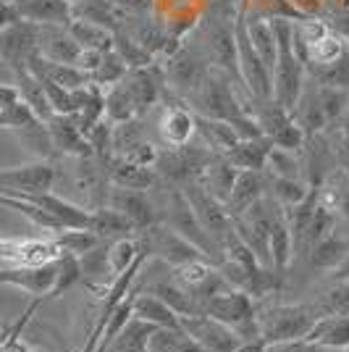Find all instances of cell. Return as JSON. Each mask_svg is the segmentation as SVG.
<instances>
[{
	"label": "cell",
	"instance_id": "681fc988",
	"mask_svg": "<svg viewBox=\"0 0 349 352\" xmlns=\"http://www.w3.org/2000/svg\"><path fill=\"white\" fill-rule=\"evenodd\" d=\"M307 339H291V342H276V344H268L265 352H305Z\"/></svg>",
	"mask_w": 349,
	"mask_h": 352
},
{
	"label": "cell",
	"instance_id": "ac0fdd59",
	"mask_svg": "<svg viewBox=\"0 0 349 352\" xmlns=\"http://www.w3.org/2000/svg\"><path fill=\"white\" fill-rule=\"evenodd\" d=\"M268 184H271V182L265 179V171H239V179H236V184H234L232 197H229V203H226L232 219L247 213L255 203H260L262 197H265V187H268Z\"/></svg>",
	"mask_w": 349,
	"mask_h": 352
},
{
	"label": "cell",
	"instance_id": "6da1fadb",
	"mask_svg": "<svg viewBox=\"0 0 349 352\" xmlns=\"http://www.w3.org/2000/svg\"><path fill=\"white\" fill-rule=\"evenodd\" d=\"M320 313L315 305H291V302H258V329L265 344L305 339L315 326Z\"/></svg>",
	"mask_w": 349,
	"mask_h": 352
},
{
	"label": "cell",
	"instance_id": "816d5d0a",
	"mask_svg": "<svg viewBox=\"0 0 349 352\" xmlns=\"http://www.w3.org/2000/svg\"><path fill=\"white\" fill-rule=\"evenodd\" d=\"M305 352H344V350H336V347H326V344H318V342H307Z\"/></svg>",
	"mask_w": 349,
	"mask_h": 352
},
{
	"label": "cell",
	"instance_id": "db71d44e",
	"mask_svg": "<svg viewBox=\"0 0 349 352\" xmlns=\"http://www.w3.org/2000/svg\"><path fill=\"white\" fill-rule=\"evenodd\" d=\"M341 168H344V171L349 174V147L344 150V153H341Z\"/></svg>",
	"mask_w": 349,
	"mask_h": 352
},
{
	"label": "cell",
	"instance_id": "30bf717a",
	"mask_svg": "<svg viewBox=\"0 0 349 352\" xmlns=\"http://www.w3.org/2000/svg\"><path fill=\"white\" fill-rule=\"evenodd\" d=\"M58 279V263L50 265H8L0 271V281L8 287H19L27 294L47 300Z\"/></svg>",
	"mask_w": 349,
	"mask_h": 352
},
{
	"label": "cell",
	"instance_id": "60d3db41",
	"mask_svg": "<svg viewBox=\"0 0 349 352\" xmlns=\"http://www.w3.org/2000/svg\"><path fill=\"white\" fill-rule=\"evenodd\" d=\"M53 239L58 242L66 255H76V258H82V255H87L89 250L102 245L100 236L95 232H89V229H66V232L53 234Z\"/></svg>",
	"mask_w": 349,
	"mask_h": 352
},
{
	"label": "cell",
	"instance_id": "ee69618b",
	"mask_svg": "<svg viewBox=\"0 0 349 352\" xmlns=\"http://www.w3.org/2000/svg\"><path fill=\"white\" fill-rule=\"evenodd\" d=\"M79 281H85V271H82V261L76 258V255H63L58 261V279H56V287H53V292L47 300H56L60 294L66 292V289H71L74 284H79Z\"/></svg>",
	"mask_w": 349,
	"mask_h": 352
},
{
	"label": "cell",
	"instance_id": "5bb4252c",
	"mask_svg": "<svg viewBox=\"0 0 349 352\" xmlns=\"http://www.w3.org/2000/svg\"><path fill=\"white\" fill-rule=\"evenodd\" d=\"M19 16L37 27H69L74 21V6L69 0H11Z\"/></svg>",
	"mask_w": 349,
	"mask_h": 352
},
{
	"label": "cell",
	"instance_id": "74e56055",
	"mask_svg": "<svg viewBox=\"0 0 349 352\" xmlns=\"http://www.w3.org/2000/svg\"><path fill=\"white\" fill-rule=\"evenodd\" d=\"M218 265L210 263L207 258H194L190 263H181L174 268V281L176 284H181L184 289H190L192 294L197 292L200 287H203L205 281L213 276V271H216Z\"/></svg>",
	"mask_w": 349,
	"mask_h": 352
},
{
	"label": "cell",
	"instance_id": "8992f818",
	"mask_svg": "<svg viewBox=\"0 0 349 352\" xmlns=\"http://www.w3.org/2000/svg\"><path fill=\"white\" fill-rule=\"evenodd\" d=\"M66 252L56 239H37V236H3L0 239V258L11 265H50L58 263Z\"/></svg>",
	"mask_w": 349,
	"mask_h": 352
},
{
	"label": "cell",
	"instance_id": "836d02e7",
	"mask_svg": "<svg viewBox=\"0 0 349 352\" xmlns=\"http://www.w3.org/2000/svg\"><path fill=\"white\" fill-rule=\"evenodd\" d=\"M294 116H297V121L302 124V129L307 132V137H315V134L326 132V129L331 126V124H328V116H326V111H323V103H320L318 89H315V92H302Z\"/></svg>",
	"mask_w": 349,
	"mask_h": 352
},
{
	"label": "cell",
	"instance_id": "8d00e7d4",
	"mask_svg": "<svg viewBox=\"0 0 349 352\" xmlns=\"http://www.w3.org/2000/svg\"><path fill=\"white\" fill-rule=\"evenodd\" d=\"M150 292L158 294L160 300H163L166 305H171L181 318H184V316H194V313H200V302H197V297H194L190 289H184L181 284H176V281H158V284H153V287H150Z\"/></svg>",
	"mask_w": 349,
	"mask_h": 352
},
{
	"label": "cell",
	"instance_id": "7a4b0ae2",
	"mask_svg": "<svg viewBox=\"0 0 349 352\" xmlns=\"http://www.w3.org/2000/svg\"><path fill=\"white\" fill-rule=\"evenodd\" d=\"M166 223L176 229L179 234L184 236V239H190L194 248H200L205 252V258L210 261V263L221 265L223 263V252H221V245L213 239V234L205 229L200 219H197V213L192 210L190 200H187V195L184 190H174L171 192V200H168V208H166Z\"/></svg>",
	"mask_w": 349,
	"mask_h": 352
},
{
	"label": "cell",
	"instance_id": "277c9868",
	"mask_svg": "<svg viewBox=\"0 0 349 352\" xmlns=\"http://www.w3.org/2000/svg\"><path fill=\"white\" fill-rule=\"evenodd\" d=\"M56 166L50 161H34L24 166H11L0 171V187L3 195H16V197H37L45 192H53L56 184Z\"/></svg>",
	"mask_w": 349,
	"mask_h": 352
},
{
	"label": "cell",
	"instance_id": "5b68a950",
	"mask_svg": "<svg viewBox=\"0 0 349 352\" xmlns=\"http://www.w3.org/2000/svg\"><path fill=\"white\" fill-rule=\"evenodd\" d=\"M160 69H163V76H166V85L174 92H179L181 98H190L192 92L203 85V79L210 72L207 60L192 45H181L174 56L166 58V63Z\"/></svg>",
	"mask_w": 349,
	"mask_h": 352
},
{
	"label": "cell",
	"instance_id": "4fadbf2b",
	"mask_svg": "<svg viewBox=\"0 0 349 352\" xmlns=\"http://www.w3.org/2000/svg\"><path fill=\"white\" fill-rule=\"evenodd\" d=\"M45 124H47V132L53 137L56 153H60V155H74V158L95 155L87 134L82 132L76 116H60V113H56V116L50 118V121H45Z\"/></svg>",
	"mask_w": 349,
	"mask_h": 352
},
{
	"label": "cell",
	"instance_id": "44dd1931",
	"mask_svg": "<svg viewBox=\"0 0 349 352\" xmlns=\"http://www.w3.org/2000/svg\"><path fill=\"white\" fill-rule=\"evenodd\" d=\"M34 203H40L45 210H50L63 229H89L92 223V210L85 206H76L71 200H63L53 192H45V195H37V197H30Z\"/></svg>",
	"mask_w": 349,
	"mask_h": 352
},
{
	"label": "cell",
	"instance_id": "e575fe53",
	"mask_svg": "<svg viewBox=\"0 0 349 352\" xmlns=\"http://www.w3.org/2000/svg\"><path fill=\"white\" fill-rule=\"evenodd\" d=\"M69 30H71V34L76 37V43L82 45L85 50H100V53H111V50H113L116 32L105 30L100 24L74 19L71 24H69Z\"/></svg>",
	"mask_w": 349,
	"mask_h": 352
},
{
	"label": "cell",
	"instance_id": "83f0119b",
	"mask_svg": "<svg viewBox=\"0 0 349 352\" xmlns=\"http://www.w3.org/2000/svg\"><path fill=\"white\" fill-rule=\"evenodd\" d=\"M307 342H318L336 350H349V316H320L310 329Z\"/></svg>",
	"mask_w": 349,
	"mask_h": 352
},
{
	"label": "cell",
	"instance_id": "cb8c5ba5",
	"mask_svg": "<svg viewBox=\"0 0 349 352\" xmlns=\"http://www.w3.org/2000/svg\"><path fill=\"white\" fill-rule=\"evenodd\" d=\"M160 179V174L150 166H139V163H131L126 158L116 155L111 161V182L116 187H126V190H150L155 182Z\"/></svg>",
	"mask_w": 349,
	"mask_h": 352
},
{
	"label": "cell",
	"instance_id": "c3c4849f",
	"mask_svg": "<svg viewBox=\"0 0 349 352\" xmlns=\"http://www.w3.org/2000/svg\"><path fill=\"white\" fill-rule=\"evenodd\" d=\"M102 58H105V53H100V50H82V56H79V60H76V66L85 69V72L92 76V72L100 66Z\"/></svg>",
	"mask_w": 349,
	"mask_h": 352
},
{
	"label": "cell",
	"instance_id": "d590c367",
	"mask_svg": "<svg viewBox=\"0 0 349 352\" xmlns=\"http://www.w3.org/2000/svg\"><path fill=\"white\" fill-rule=\"evenodd\" d=\"M105 116L111 118L116 126L139 118V108L134 103L129 89L124 87V82H118V85L105 89Z\"/></svg>",
	"mask_w": 349,
	"mask_h": 352
},
{
	"label": "cell",
	"instance_id": "bcb514c9",
	"mask_svg": "<svg viewBox=\"0 0 349 352\" xmlns=\"http://www.w3.org/2000/svg\"><path fill=\"white\" fill-rule=\"evenodd\" d=\"M121 158H126V161H131V163H139V166L155 168L160 158V150L153 145V142H147V140H137L134 145H129L121 153Z\"/></svg>",
	"mask_w": 349,
	"mask_h": 352
},
{
	"label": "cell",
	"instance_id": "4dcf8cb0",
	"mask_svg": "<svg viewBox=\"0 0 349 352\" xmlns=\"http://www.w3.org/2000/svg\"><path fill=\"white\" fill-rule=\"evenodd\" d=\"M349 255V242L344 236H336L334 232L323 236L315 248L310 250V265L318 271H331L334 274L339 265L347 261Z\"/></svg>",
	"mask_w": 349,
	"mask_h": 352
},
{
	"label": "cell",
	"instance_id": "1f68e13d",
	"mask_svg": "<svg viewBox=\"0 0 349 352\" xmlns=\"http://www.w3.org/2000/svg\"><path fill=\"white\" fill-rule=\"evenodd\" d=\"M344 56H347V43L331 30L326 37H320L318 43H313L307 47V72L334 66V63H339Z\"/></svg>",
	"mask_w": 349,
	"mask_h": 352
},
{
	"label": "cell",
	"instance_id": "f5cc1de1",
	"mask_svg": "<svg viewBox=\"0 0 349 352\" xmlns=\"http://www.w3.org/2000/svg\"><path fill=\"white\" fill-rule=\"evenodd\" d=\"M334 279H349V255H347V261L334 271Z\"/></svg>",
	"mask_w": 349,
	"mask_h": 352
},
{
	"label": "cell",
	"instance_id": "4316f807",
	"mask_svg": "<svg viewBox=\"0 0 349 352\" xmlns=\"http://www.w3.org/2000/svg\"><path fill=\"white\" fill-rule=\"evenodd\" d=\"M14 74H16V87H19V92H21V98L34 108V113L43 118V121H50V118L56 116V111H53V105H50V100H47V92H45L43 79L32 72L30 66L16 69Z\"/></svg>",
	"mask_w": 349,
	"mask_h": 352
},
{
	"label": "cell",
	"instance_id": "52a82bcc",
	"mask_svg": "<svg viewBox=\"0 0 349 352\" xmlns=\"http://www.w3.org/2000/svg\"><path fill=\"white\" fill-rule=\"evenodd\" d=\"M40 53V27L32 21H16L8 27H0V56L8 63V69H24Z\"/></svg>",
	"mask_w": 349,
	"mask_h": 352
},
{
	"label": "cell",
	"instance_id": "e0dca14e",
	"mask_svg": "<svg viewBox=\"0 0 349 352\" xmlns=\"http://www.w3.org/2000/svg\"><path fill=\"white\" fill-rule=\"evenodd\" d=\"M82 45L76 43L69 27H40V53L56 63H74L82 56Z\"/></svg>",
	"mask_w": 349,
	"mask_h": 352
},
{
	"label": "cell",
	"instance_id": "11a10c76",
	"mask_svg": "<svg viewBox=\"0 0 349 352\" xmlns=\"http://www.w3.org/2000/svg\"><path fill=\"white\" fill-rule=\"evenodd\" d=\"M3 3H5V0H3Z\"/></svg>",
	"mask_w": 349,
	"mask_h": 352
},
{
	"label": "cell",
	"instance_id": "8fae6325",
	"mask_svg": "<svg viewBox=\"0 0 349 352\" xmlns=\"http://www.w3.org/2000/svg\"><path fill=\"white\" fill-rule=\"evenodd\" d=\"M108 206L121 210L126 219L134 223L137 234H142L145 229L160 223L158 210H155V203L147 197L145 190H126V187H111V195H108Z\"/></svg>",
	"mask_w": 349,
	"mask_h": 352
},
{
	"label": "cell",
	"instance_id": "d6a6232c",
	"mask_svg": "<svg viewBox=\"0 0 349 352\" xmlns=\"http://www.w3.org/2000/svg\"><path fill=\"white\" fill-rule=\"evenodd\" d=\"M145 252L142 242L134 236H121L108 242V268H111V281L118 279L124 271H129L131 265L139 261V255Z\"/></svg>",
	"mask_w": 349,
	"mask_h": 352
},
{
	"label": "cell",
	"instance_id": "484cf974",
	"mask_svg": "<svg viewBox=\"0 0 349 352\" xmlns=\"http://www.w3.org/2000/svg\"><path fill=\"white\" fill-rule=\"evenodd\" d=\"M247 32L252 45H255V50L260 53V58L265 60V66L273 74L278 60V37H276V30H273V21H268V19L247 11Z\"/></svg>",
	"mask_w": 349,
	"mask_h": 352
},
{
	"label": "cell",
	"instance_id": "f546056e",
	"mask_svg": "<svg viewBox=\"0 0 349 352\" xmlns=\"http://www.w3.org/2000/svg\"><path fill=\"white\" fill-rule=\"evenodd\" d=\"M155 329L158 326H153V323H147L134 316L126 323V329L100 352H150V337L155 334Z\"/></svg>",
	"mask_w": 349,
	"mask_h": 352
},
{
	"label": "cell",
	"instance_id": "f35d334b",
	"mask_svg": "<svg viewBox=\"0 0 349 352\" xmlns=\"http://www.w3.org/2000/svg\"><path fill=\"white\" fill-rule=\"evenodd\" d=\"M271 182V192H273V200L278 206L291 208V206H300L302 200H307V195L313 192V187L300 179H284V176H268Z\"/></svg>",
	"mask_w": 349,
	"mask_h": 352
},
{
	"label": "cell",
	"instance_id": "3957f363",
	"mask_svg": "<svg viewBox=\"0 0 349 352\" xmlns=\"http://www.w3.org/2000/svg\"><path fill=\"white\" fill-rule=\"evenodd\" d=\"M139 242L150 258H158L163 263H168L171 268L181 263H190L194 258H205V252L200 248H194L190 239L179 234L176 229H171L166 221H160L155 226L145 229L139 234Z\"/></svg>",
	"mask_w": 349,
	"mask_h": 352
},
{
	"label": "cell",
	"instance_id": "2e32d148",
	"mask_svg": "<svg viewBox=\"0 0 349 352\" xmlns=\"http://www.w3.org/2000/svg\"><path fill=\"white\" fill-rule=\"evenodd\" d=\"M160 140L168 147H184L197 134V113L184 105H168L158 124Z\"/></svg>",
	"mask_w": 349,
	"mask_h": 352
},
{
	"label": "cell",
	"instance_id": "b9f144b4",
	"mask_svg": "<svg viewBox=\"0 0 349 352\" xmlns=\"http://www.w3.org/2000/svg\"><path fill=\"white\" fill-rule=\"evenodd\" d=\"M113 50H116L121 58L126 60V66H129V69H139V66H150V63H153V56H150L145 47L131 37L129 30H124V27L116 32Z\"/></svg>",
	"mask_w": 349,
	"mask_h": 352
},
{
	"label": "cell",
	"instance_id": "9f6ffc18",
	"mask_svg": "<svg viewBox=\"0 0 349 352\" xmlns=\"http://www.w3.org/2000/svg\"><path fill=\"white\" fill-rule=\"evenodd\" d=\"M347 352H349V350H347Z\"/></svg>",
	"mask_w": 349,
	"mask_h": 352
},
{
	"label": "cell",
	"instance_id": "f907efd6",
	"mask_svg": "<svg viewBox=\"0 0 349 352\" xmlns=\"http://www.w3.org/2000/svg\"><path fill=\"white\" fill-rule=\"evenodd\" d=\"M3 352H27V347L21 339H16V342H3Z\"/></svg>",
	"mask_w": 349,
	"mask_h": 352
},
{
	"label": "cell",
	"instance_id": "ba28073f",
	"mask_svg": "<svg viewBox=\"0 0 349 352\" xmlns=\"http://www.w3.org/2000/svg\"><path fill=\"white\" fill-rule=\"evenodd\" d=\"M181 190L187 195L192 210L197 213L200 223H203L205 229L213 234V239L221 245V239L234 229V219H232V213H229V208H226V203H221L218 197H213L200 182H190V184H184Z\"/></svg>",
	"mask_w": 349,
	"mask_h": 352
},
{
	"label": "cell",
	"instance_id": "7c38bea8",
	"mask_svg": "<svg viewBox=\"0 0 349 352\" xmlns=\"http://www.w3.org/2000/svg\"><path fill=\"white\" fill-rule=\"evenodd\" d=\"M163 85H166V76L160 66H139V69H129V74L124 76V87L131 92L134 103L139 108V116L147 113L153 105L160 100L163 95Z\"/></svg>",
	"mask_w": 349,
	"mask_h": 352
},
{
	"label": "cell",
	"instance_id": "7402d4cb",
	"mask_svg": "<svg viewBox=\"0 0 349 352\" xmlns=\"http://www.w3.org/2000/svg\"><path fill=\"white\" fill-rule=\"evenodd\" d=\"M134 316L153 323V326H158V329H179L181 326V316L150 289H142V292L134 294Z\"/></svg>",
	"mask_w": 349,
	"mask_h": 352
},
{
	"label": "cell",
	"instance_id": "9c48e42d",
	"mask_svg": "<svg viewBox=\"0 0 349 352\" xmlns=\"http://www.w3.org/2000/svg\"><path fill=\"white\" fill-rule=\"evenodd\" d=\"M181 329H184L190 337L197 339L207 352H236L245 344V339H242V334H239L236 329L216 321V318H210V316H205V313L184 316V318H181Z\"/></svg>",
	"mask_w": 349,
	"mask_h": 352
},
{
	"label": "cell",
	"instance_id": "603a6c76",
	"mask_svg": "<svg viewBox=\"0 0 349 352\" xmlns=\"http://www.w3.org/2000/svg\"><path fill=\"white\" fill-rule=\"evenodd\" d=\"M291 258H294V234H291L286 210L284 206H278L271 221V265L284 274L289 268Z\"/></svg>",
	"mask_w": 349,
	"mask_h": 352
},
{
	"label": "cell",
	"instance_id": "9a60e30c",
	"mask_svg": "<svg viewBox=\"0 0 349 352\" xmlns=\"http://www.w3.org/2000/svg\"><path fill=\"white\" fill-rule=\"evenodd\" d=\"M43 118L34 113L16 85H3L0 87V129H8V132H21V129H30L34 124H40Z\"/></svg>",
	"mask_w": 349,
	"mask_h": 352
},
{
	"label": "cell",
	"instance_id": "d4e9b609",
	"mask_svg": "<svg viewBox=\"0 0 349 352\" xmlns=\"http://www.w3.org/2000/svg\"><path fill=\"white\" fill-rule=\"evenodd\" d=\"M89 232H95L102 242H113V239H121V236L137 234L134 223H131L121 210H116V208H111V206H102L92 210Z\"/></svg>",
	"mask_w": 349,
	"mask_h": 352
},
{
	"label": "cell",
	"instance_id": "ffe728a7",
	"mask_svg": "<svg viewBox=\"0 0 349 352\" xmlns=\"http://www.w3.org/2000/svg\"><path fill=\"white\" fill-rule=\"evenodd\" d=\"M236 179H239V168H236L226 155H218V153H216L210 166L205 168V174L200 176L197 182H200L213 197H218L221 203H229Z\"/></svg>",
	"mask_w": 349,
	"mask_h": 352
},
{
	"label": "cell",
	"instance_id": "7bdbcfd3",
	"mask_svg": "<svg viewBox=\"0 0 349 352\" xmlns=\"http://www.w3.org/2000/svg\"><path fill=\"white\" fill-rule=\"evenodd\" d=\"M129 74V66H126V60L118 56L116 50H111V53H105V58L102 63L92 72V82L95 85H100L102 89L113 87L118 82H124V76Z\"/></svg>",
	"mask_w": 349,
	"mask_h": 352
},
{
	"label": "cell",
	"instance_id": "7dc6e473",
	"mask_svg": "<svg viewBox=\"0 0 349 352\" xmlns=\"http://www.w3.org/2000/svg\"><path fill=\"white\" fill-rule=\"evenodd\" d=\"M111 3L118 6L124 14H134V16H145L153 8V0H111Z\"/></svg>",
	"mask_w": 349,
	"mask_h": 352
},
{
	"label": "cell",
	"instance_id": "d6986e66",
	"mask_svg": "<svg viewBox=\"0 0 349 352\" xmlns=\"http://www.w3.org/2000/svg\"><path fill=\"white\" fill-rule=\"evenodd\" d=\"M271 150H273V142L268 137H242L232 147V153H226V158L239 171H265Z\"/></svg>",
	"mask_w": 349,
	"mask_h": 352
},
{
	"label": "cell",
	"instance_id": "ab89813d",
	"mask_svg": "<svg viewBox=\"0 0 349 352\" xmlns=\"http://www.w3.org/2000/svg\"><path fill=\"white\" fill-rule=\"evenodd\" d=\"M313 305L320 316H349V279H334V284Z\"/></svg>",
	"mask_w": 349,
	"mask_h": 352
},
{
	"label": "cell",
	"instance_id": "f1b7e54d",
	"mask_svg": "<svg viewBox=\"0 0 349 352\" xmlns=\"http://www.w3.org/2000/svg\"><path fill=\"white\" fill-rule=\"evenodd\" d=\"M197 134L203 137V142L213 153L218 155H226L232 153V147L242 140L239 132L234 129V124L229 121H218V118H207V116H197Z\"/></svg>",
	"mask_w": 349,
	"mask_h": 352
},
{
	"label": "cell",
	"instance_id": "f6af8a7d",
	"mask_svg": "<svg viewBox=\"0 0 349 352\" xmlns=\"http://www.w3.org/2000/svg\"><path fill=\"white\" fill-rule=\"evenodd\" d=\"M265 174L268 176H284V179H300V163H297V158H294V153H291V150H281V147L273 145Z\"/></svg>",
	"mask_w": 349,
	"mask_h": 352
}]
</instances>
